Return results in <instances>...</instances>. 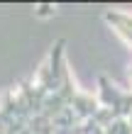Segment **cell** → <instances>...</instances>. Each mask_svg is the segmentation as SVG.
Listing matches in <instances>:
<instances>
[{
  "label": "cell",
  "instance_id": "3957f363",
  "mask_svg": "<svg viewBox=\"0 0 132 134\" xmlns=\"http://www.w3.org/2000/svg\"><path fill=\"white\" fill-rule=\"evenodd\" d=\"M105 134H132V127L127 120H113L105 127Z\"/></svg>",
  "mask_w": 132,
  "mask_h": 134
},
{
  "label": "cell",
  "instance_id": "277c9868",
  "mask_svg": "<svg viewBox=\"0 0 132 134\" xmlns=\"http://www.w3.org/2000/svg\"><path fill=\"white\" fill-rule=\"evenodd\" d=\"M34 15H37V17H51V15H54V5L44 3V5H39V7L34 10Z\"/></svg>",
  "mask_w": 132,
  "mask_h": 134
},
{
  "label": "cell",
  "instance_id": "8992f818",
  "mask_svg": "<svg viewBox=\"0 0 132 134\" xmlns=\"http://www.w3.org/2000/svg\"><path fill=\"white\" fill-rule=\"evenodd\" d=\"M130 78H132V68H130Z\"/></svg>",
  "mask_w": 132,
  "mask_h": 134
},
{
  "label": "cell",
  "instance_id": "5b68a950",
  "mask_svg": "<svg viewBox=\"0 0 132 134\" xmlns=\"http://www.w3.org/2000/svg\"><path fill=\"white\" fill-rule=\"evenodd\" d=\"M127 122H130V127H132V115H130V117H127Z\"/></svg>",
  "mask_w": 132,
  "mask_h": 134
},
{
  "label": "cell",
  "instance_id": "7a4b0ae2",
  "mask_svg": "<svg viewBox=\"0 0 132 134\" xmlns=\"http://www.w3.org/2000/svg\"><path fill=\"white\" fill-rule=\"evenodd\" d=\"M64 46H66V39H56L49 51V59L46 64L39 68L37 73V85L44 88L46 93H54L59 90L61 81H64V71H66V61H64Z\"/></svg>",
  "mask_w": 132,
  "mask_h": 134
},
{
  "label": "cell",
  "instance_id": "6da1fadb",
  "mask_svg": "<svg viewBox=\"0 0 132 134\" xmlns=\"http://www.w3.org/2000/svg\"><path fill=\"white\" fill-rule=\"evenodd\" d=\"M98 102L110 110L115 120H127L132 115V93L120 90L108 76H98Z\"/></svg>",
  "mask_w": 132,
  "mask_h": 134
}]
</instances>
